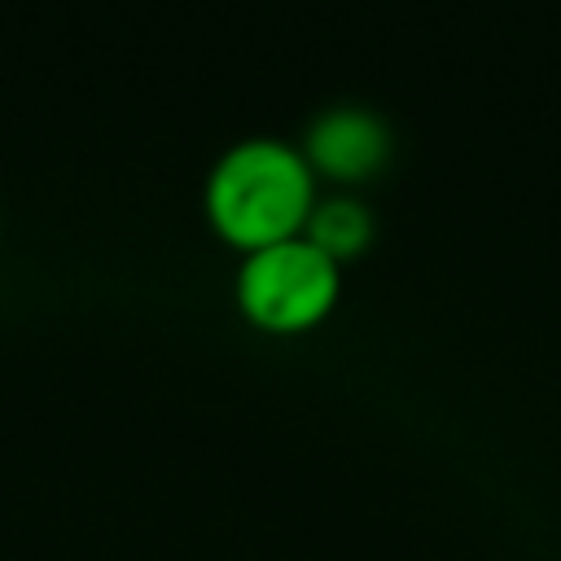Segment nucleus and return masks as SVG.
I'll return each mask as SVG.
<instances>
[{
	"instance_id": "obj_1",
	"label": "nucleus",
	"mask_w": 561,
	"mask_h": 561,
	"mask_svg": "<svg viewBox=\"0 0 561 561\" xmlns=\"http://www.w3.org/2000/svg\"><path fill=\"white\" fill-rule=\"evenodd\" d=\"M316 184L302 145L276 136L237 140L206 175V224L237 254L298 237L320 202Z\"/></svg>"
},
{
	"instance_id": "obj_2",
	"label": "nucleus",
	"mask_w": 561,
	"mask_h": 561,
	"mask_svg": "<svg viewBox=\"0 0 561 561\" xmlns=\"http://www.w3.org/2000/svg\"><path fill=\"white\" fill-rule=\"evenodd\" d=\"M237 311L250 329L272 337L311 333L342 298V263L307 232L245 250L232 276Z\"/></svg>"
},
{
	"instance_id": "obj_3",
	"label": "nucleus",
	"mask_w": 561,
	"mask_h": 561,
	"mask_svg": "<svg viewBox=\"0 0 561 561\" xmlns=\"http://www.w3.org/2000/svg\"><path fill=\"white\" fill-rule=\"evenodd\" d=\"M302 153L311 162V171L320 180L333 184H364L373 180L386 158H390V127L359 105H337L324 110L307 136H302Z\"/></svg>"
},
{
	"instance_id": "obj_4",
	"label": "nucleus",
	"mask_w": 561,
	"mask_h": 561,
	"mask_svg": "<svg viewBox=\"0 0 561 561\" xmlns=\"http://www.w3.org/2000/svg\"><path fill=\"white\" fill-rule=\"evenodd\" d=\"M302 232L346 267V263L359 259V254L368 250V241H373V210H368L359 197H351V193L320 197Z\"/></svg>"
},
{
	"instance_id": "obj_5",
	"label": "nucleus",
	"mask_w": 561,
	"mask_h": 561,
	"mask_svg": "<svg viewBox=\"0 0 561 561\" xmlns=\"http://www.w3.org/2000/svg\"><path fill=\"white\" fill-rule=\"evenodd\" d=\"M0 228H4V224H0Z\"/></svg>"
}]
</instances>
